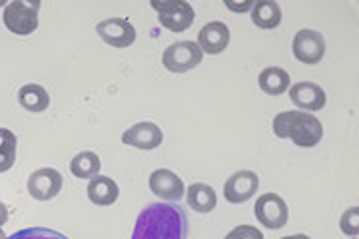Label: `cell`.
Instances as JSON below:
<instances>
[{"instance_id":"4","label":"cell","mask_w":359,"mask_h":239,"mask_svg":"<svg viewBox=\"0 0 359 239\" xmlns=\"http://www.w3.org/2000/svg\"><path fill=\"white\" fill-rule=\"evenodd\" d=\"M150 6L158 13V20L170 32H186L196 20L192 4L186 0H152Z\"/></svg>"},{"instance_id":"19","label":"cell","mask_w":359,"mask_h":239,"mask_svg":"<svg viewBox=\"0 0 359 239\" xmlns=\"http://www.w3.org/2000/svg\"><path fill=\"white\" fill-rule=\"evenodd\" d=\"M18 104L26 112L40 114L50 106V96L40 84H26L18 90Z\"/></svg>"},{"instance_id":"12","label":"cell","mask_w":359,"mask_h":239,"mask_svg":"<svg viewBox=\"0 0 359 239\" xmlns=\"http://www.w3.org/2000/svg\"><path fill=\"white\" fill-rule=\"evenodd\" d=\"M164 142L162 128L154 122H138L122 134V144L138 150H156Z\"/></svg>"},{"instance_id":"15","label":"cell","mask_w":359,"mask_h":239,"mask_svg":"<svg viewBox=\"0 0 359 239\" xmlns=\"http://www.w3.org/2000/svg\"><path fill=\"white\" fill-rule=\"evenodd\" d=\"M88 200L94 205H100V207H108L112 203L118 202V196H120V188L112 177L108 176H96L90 179L88 184Z\"/></svg>"},{"instance_id":"18","label":"cell","mask_w":359,"mask_h":239,"mask_svg":"<svg viewBox=\"0 0 359 239\" xmlns=\"http://www.w3.org/2000/svg\"><path fill=\"white\" fill-rule=\"evenodd\" d=\"M257 84H259L262 92H266L268 96H282L290 88L292 78L283 68L269 66L266 70H262V74L257 78Z\"/></svg>"},{"instance_id":"13","label":"cell","mask_w":359,"mask_h":239,"mask_svg":"<svg viewBox=\"0 0 359 239\" xmlns=\"http://www.w3.org/2000/svg\"><path fill=\"white\" fill-rule=\"evenodd\" d=\"M290 100L294 102L299 110L320 112L325 108L327 96H325V90L316 82H297L294 86H290Z\"/></svg>"},{"instance_id":"23","label":"cell","mask_w":359,"mask_h":239,"mask_svg":"<svg viewBox=\"0 0 359 239\" xmlns=\"http://www.w3.org/2000/svg\"><path fill=\"white\" fill-rule=\"evenodd\" d=\"M339 227L347 238H355L359 231V207H351L339 219Z\"/></svg>"},{"instance_id":"11","label":"cell","mask_w":359,"mask_h":239,"mask_svg":"<svg viewBox=\"0 0 359 239\" xmlns=\"http://www.w3.org/2000/svg\"><path fill=\"white\" fill-rule=\"evenodd\" d=\"M148 186H150L156 198H160L168 203L180 202L186 193V186H184L182 177L176 176V172L166 170V168H160V170L152 172V176L148 179Z\"/></svg>"},{"instance_id":"21","label":"cell","mask_w":359,"mask_h":239,"mask_svg":"<svg viewBox=\"0 0 359 239\" xmlns=\"http://www.w3.org/2000/svg\"><path fill=\"white\" fill-rule=\"evenodd\" d=\"M16 146L18 138L13 130L0 128V174L8 172L16 162Z\"/></svg>"},{"instance_id":"2","label":"cell","mask_w":359,"mask_h":239,"mask_svg":"<svg viewBox=\"0 0 359 239\" xmlns=\"http://www.w3.org/2000/svg\"><path fill=\"white\" fill-rule=\"evenodd\" d=\"M271 130L278 138L292 139L297 148H316L323 138V124L313 114L302 110L280 112L271 122Z\"/></svg>"},{"instance_id":"10","label":"cell","mask_w":359,"mask_h":239,"mask_svg":"<svg viewBox=\"0 0 359 239\" xmlns=\"http://www.w3.org/2000/svg\"><path fill=\"white\" fill-rule=\"evenodd\" d=\"M259 188V177L252 170H240L236 174H231L226 184H224V198L230 203H245L256 196Z\"/></svg>"},{"instance_id":"7","label":"cell","mask_w":359,"mask_h":239,"mask_svg":"<svg viewBox=\"0 0 359 239\" xmlns=\"http://www.w3.org/2000/svg\"><path fill=\"white\" fill-rule=\"evenodd\" d=\"M292 50H294L295 60L302 64H320L325 56V38L318 30L311 28H302L294 36L292 42Z\"/></svg>"},{"instance_id":"8","label":"cell","mask_w":359,"mask_h":239,"mask_svg":"<svg viewBox=\"0 0 359 239\" xmlns=\"http://www.w3.org/2000/svg\"><path fill=\"white\" fill-rule=\"evenodd\" d=\"M65 186V179L60 176L58 170L54 168H40L36 172H32L28 182H26V189L28 193L36 200V202H50L54 200Z\"/></svg>"},{"instance_id":"5","label":"cell","mask_w":359,"mask_h":239,"mask_svg":"<svg viewBox=\"0 0 359 239\" xmlns=\"http://www.w3.org/2000/svg\"><path fill=\"white\" fill-rule=\"evenodd\" d=\"M204 52L200 50V46L192 42V40H182L176 44H170L164 56H162V64L164 68L174 72V74H184L194 70L198 64H202Z\"/></svg>"},{"instance_id":"1","label":"cell","mask_w":359,"mask_h":239,"mask_svg":"<svg viewBox=\"0 0 359 239\" xmlns=\"http://www.w3.org/2000/svg\"><path fill=\"white\" fill-rule=\"evenodd\" d=\"M190 221L174 203H150L136 219L130 239H188Z\"/></svg>"},{"instance_id":"26","label":"cell","mask_w":359,"mask_h":239,"mask_svg":"<svg viewBox=\"0 0 359 239\" xmlns=\"http://www.w3.org/2000/svg\"><path fill=\"white\" fill-rule=\"evenodd\" d=\"M8 221V207H6V203L0 202V227L4 226Z\"/></svg>"},{"instance_id":"16","label":"cell","mask_w":359,"mask_h":239,"mask_svg":"<svg viewBox=\"0 0 359 239\" xmlns=\"http://www.w3.org/2000/svg\"><path fill=\"white\" fill-rule=\"evenodd\" d=\"M252 22L262 30H273L282 25V8L276 0H256L250 11Z\"/></svg>"},{"instance_id":"14","label":"cell","mask_w":359,"mask_h":239,"mask_svg":"<svg viewBox=\"0 0 359 239\" xmlns=\"http://www.w3.org/2000/svg\"><path fill=\"white\" fill-rule=\"evenodd\" d=\"M200 50L205 54H212V56H218L222 52L230 46V28L224 22H208L202 26V30L198 32V42Z\"/></svg>"},{"instance_id":"3","label":"cell","mask_w":359,"mask_h":239,"mask_svg":"<svg viewBox=\"0 0 359 239\" xmlns=\"http://www.w3.org/2000/svg\"><path fill=\"white\" fill-rule=\"evenodd\" d=\"M39 8L40 2L13 0L4 6L2 22L16 36H28L39 28Z\"/></svg>"},{"instance_id":"22","label":"cell","mask_w":359,"mask_h":239,"mask_svg":"<svg viewBox=\"0 0 359 239\" xmlns=\"http://www.w3.org/2000/svg\"><path fill=\"white\" fill-rule=\"evenodd\" d=\"M8 239H68L65 233L56 231V229H48V227H26L16 231L14 235Z\"/></svg>"},{"instance_id":"20","label":"cell","mask_w":359,"mask_h":239,"mask_svg":"<svg viewBox=\"0 0 359 239\" xmlns=\"http://www.w3.org/2000/svg\"><path fill=\"white\" fill-rule=\"evenodd\" d=\"M100 170H102L100 156L94 151H80L70 162V172L78 179H92V177L100 176Z\"/></svg>"},{"instance_id":"25","label":"cell","mask_w":359,"mask_h":239,"mask_svg":"<svg viewBox=\"0 0 359 239\" xmlns=\"http://www.w3.org/2000/svg\"><path fill=\"white\" fill-rule=\"evenodd\" d=\"M226 6L233 11V13H245V11H252V6H254V0H250V2H244V4H233V2H226Z\"/></svg>"},{"instance_id":"17","label":"cell","mask_w":359,"mask_h":239,"mask_svg":"<svg viewBox=\"0 0 359 239\" xmlns=\"http://www.w3.org/2000/svg\"><path fill=\"white\" fill-rule=\"evenodd\" d=\"M186 200H188V205L198 214H210L218 205V196L214 188L208 184H192L186 189Z\"/></svg>"},{"instance_id":"28","label":"cell","mask_w":359,"mask_h":239,"mask_svg":"<svg viewBox=\"0 0 359 239\" xmlns=\"http://www.w3.org/2000/svg\"><path fill=\"white\" fill-rule=\"evenodd\" d=\"M0 239H8V235H6V233L2 231V227H0Z\"/></svg>"},{"instance_id":"9","label":"cell","mask_w":359,"mask_h":239,"mask_svg":"<svg viewBox=\"0 0 359 239\" xmlns=\"http://www.w3.org/2000/svg\"><path fill=\"white\" fill-rule=\"evenodd\" d=\"M96 32L112 48H128L136 42V28L128 18H108L96 25Z\"/></svg>"},{"instance_id":"6","label":"cell","mask_w":359,"mask_h":239,"mask_svg":"<svg viewBox=\"0 0 359 239\" xmlns=\"http://www.w3.org/2000/svg\"><path fill=\"white\" fill-rule=\"evenodd\" d=\"M256 219L268 229H282L287 219H290V210L287 203L283 202L282 196L278 193H264L256 200L254 207Z\"/></svg>"},{"instance_id":"29","label":"cell","mask_w":359,"mask_h":239,"mask_svg":"<svg viewBox=\"0 0 359 239\" xmlns=\"http://www.w3.org/2000/svg\"><path fill=\"white\" fill-rule=\"evenodd\" d=\"M351 239H355V238H351Z\"/></svg>"},{"instance_id":"27","label":"cell","mask_w":359,"mask_h":239,"mask_svg":"<svg viewBox=\"0 0 359 239\" xmlns=\"http://www.w3.org/2000/svg\"><path fill=\"white\" fill-rule=\"evenodd\" d=\"M280 239H311V238L306 235V233H295V235H285V238H280Z\"/></svg>"},{"instance_id":"24","label":"cell","mask_w":359,"mask_h":239,"mask_svg":"<svg viewBox=\"0 0 359 239\" xmlns=\"http://www.w3.org/2000/svg\"><path fill=\"white\" fill-rule=\"evenodd\" d=\"M224 239H264V233L256 226H238Z\"/></svg>"}]
</instances>
